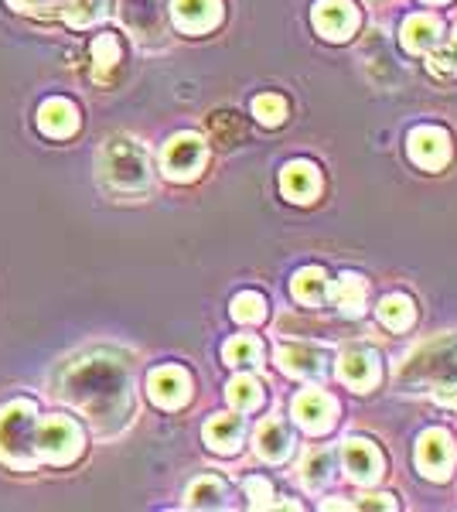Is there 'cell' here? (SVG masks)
Returning a JSON list of instances; mask_svg holds the SVG:
<instances>
[{"instance_id": "cell-1", "label": "cell", "mask_w": 457, "mask_h": 512, "mask_svg": "<svg viewBox=\"0 0 457 512\" xmlns=\"http://www.w3.org/2000/svg\"><path fill=\"white\" fill-rule=\"evenodd\" d=\"M62 396L82 410L99 431H116L127 424L134 393H130V369L116 355H89L65 369Z\"/></svg>"}, {"instance_id": "cell-2", "label": "cell", "mask_w": 457, "mask_h": 512, "mask_svg": "<svg viewBox=\"0 0 457 512\" xmlns=\"http://www.w3.org/2000/svg\"><path fill=\"white\" fill-rule=\"evenodd\" d=\"M400 383L406 386H430L437 393H457V342L437 338L420 345L400 369Z\"/></svg>"}, {"instance_id": "cell-3", "label": "cell", "mask_w": 457, "mask_h": 512, "mask_svg": "<svg viewBox=\"0 0 457 512\" xmlns=\"http://www.w3.org/2000/svg\"><path fill=\"white\" fill-rule=\"evenodd\" d=\"M35 424L38 410L31 400H11L0 410V461L4 465L18 468V472L35 468Z\"/></svg>"}, {"instance_id": "cell-4", "label": "cell", "mask_w": 457, "mask_h": 512, "mask_svg": "<svg viewBox=\"0 0 457 512\" xmlns=\"http://www.w3.org/2000/svg\"><path fill=\"white\" fill-rule=\"evenodd\" d=\"M99 175L116 192H144L151 185V161L137 140L113 137L99 151Z\"/></svg>"}, {"instance_id": "cell-5", "label": "cell", "mask_w": 457, "mask_h": 512, "mask_svg": "<svg viewBox=\"0 0 457 512\" xmlns=\"http://www.w3.org/2000/svg\"><path fill=\"white\" fill-rule=\"evenodd\" d=\"M82 431L69 417H41L35 424V454L52 465H69L82 454Z\"/></svg>"}, {"instance_id": "cell-6", "label": "cell", "mask_w": 457, "mask_h": 512, "mask_svg": "<svg viewBox=\"0 0 457 512\" xmlns=\"http://www.w3.org/2000/svg\"><path fill=\"white\" fill-rule=\"evenodd\" d=\"M161 164H164V175H168L171 181L198 178V171L205 168V144H202V137H195V134L171 137L168 144H164Z\"/></svg>"}, {"instance_id": "cell-7", "label": "cell", "mask_w": 457, "mask_h": 512, "mask_svg": "<svg viewBox=\"0 0 457 512\" xmlns=\"http://www.w3.org/2000/svg\"><path fill=\"white\" fill-rule=\"evenodd\" d=\"M417 468L430 482H444L454 468V437L440 431V427L423 431L417 441Z\"/></svg>"}, {"instance_id": "cell-8", "label": "cell", "mask_w": 457, "mask_h": 512, "mask_svg": "<svg viewBox=\"0 0 457 512\" xmlns=\"http://www.w3.org/2000/svg\"><path fill=\"white\" fill-rule=\"evenodd\" d=\"M406 151H410V161L420 164L427 171L444 168L447 158H451V137L440 127H417L406 140Z\"/></svg>"}, {"instance_id": "cell-9", "label": "cell", "mask_w": 457, "mask_h": 512, "mask_svg": "<svg viewBox=\"0 0 457 512\" xmlns=\"http://www.w3.org/2000/svg\"><path fill=\"white\" fill-rule=\"evenodd\" d=\"M147 393H151V400L157 407L178 410V407H185L188 396H191V379L185 369H178V366L154 369L151 379H147Z\"/></svg>"}, {"instance_id": "cell-10", "label": "cell", "mask_w": 457, "mask_h": 512, "mask_svg": "<svg viewBox=\"0 0 457 512\" xmlns=\"http://www.w3.org/2000/svg\"><path fill=\"white\" fill-rule=\"evenodd\" d=\"M335 414H338V403L331 400L328 393H321V390H304L294 400V417H297V424H301L307 434L331 431Z\"/></svg>"}, {"instance_id": "cell-11", "label": "cell", "mask_w": 457, "mask_h": 512, "mask_svg": "<svg viewBox=\"0 0 457 512\" xmlns=\"http://www.w3.org/2000/svg\"><path fill=\"white\" fill-rule=\"evenodd\" d=\"M314 28L328 41H345L359 28V14H355V7L348 0H321L314 7Z\"/></svg>"}, {"instance_id": "cell-12", "label": "cell", "mask_w": 457, "mask_h": 512, "mask_svg": "<svg viewBox=\"0 0 457 512\" xmlns=\"http://www.w3.org/2000/svg\"><path fill=\"white\" fill-rule=\"evenodd\" d=\"M342 461H345V472L352 482L359 485H372L382 475V454L372 441H362V437H352L345 441L342 448Z\"/></svg>"}, {"instance_id": "cell-13", "label": "cell", "mask_w": 457, "mask_h": 512, "mask_svg": "<svg viewBox=\"0 0 457 512\" xmlns=\"http://www.w3.org/2000/svg\"><path fill=\"white\" fill-rule=\"evenodd\" d=\"M171 14L185 35H202L222 21V0H174Z\"/></svg>"}, {"instance_id": "cell-14", "label": "cell", "mask_w": 457, "mask_h": 512, "mask_svg": "<svg viewBox=\"0 0 457 512\" xmlns=\"http://www.w3.org/2000/svg\"><path fill=\"white\" fill-rule=\"evenodd\" d=\"M277 366L297 379H321L328 373V355L321 349H311V345H280Z\"/></svg>"}, {"instance_id": "cell-15", "label": "cell", "mask_w": 457, "mask_h": 512, "mask_svg": "<svg viewBox=\"0 0 457 512\" xmlns=\"http://www.w3.org/2000/svg\"><path fill=\"white\" fill-rule=\"evenodd\" d=\"M38 130L45 137H55V140L72 137L79 130L76 103H72V99H62V96L45 99V103H41V110H38Z\"/></svg>"}, {"instance_id": "cell-16", "label": "cell", "mask_w": 457, "mask_h": 512, "mask_svg": "<svg viewBox=\"0 0 457 512\" xmlns=\"http://www.w3.org/2000/svg\"><path fill=\"white\" fill-rule=\"evenodd\" d=\"M338 376H342L345 386H352V390H372V386L379 383V359L376 352L369 349H352L345 352L342 359H338Z\"/></svg>"}, {"instance_id": "cell-17", "label": "cell", "mask_w": 457, "mask_h": 512, "mask_svg": "<svg viewBox=\"0 0 457 512\" xmlns=\"http://www.w3.org/2000/svg\"><path fill=\"white\" fill-rule=\"evenodd\" d=\"M280 188H284V195L290 202L307 205L321 192V175L311 161H294V164H287L284 175H280Z\"/></svg>"}, {"instance_id": "cell-18", "label": "cell", "mask_w": 457, "mask_h": 512, "mask_svg": "<svg viewBox=\"0 0 457 512\" xmlns=\"http://www.w3.org/2000/svg\"><path fill=\"white\" fill-rule=\"evenodd\" d=\"M120 18L140 38L161 35V24H164L161 0H120Z\"/></svg>"}, {"instance_id": "cell-19", "label": "cell", "mask_w": 457, "mask_h": 512, "mask_svg": "<svg viewBox=\"0 0 457 512\" xmlns=\"http://www.w3.org/2000/svg\"><path fill=\"white\" fill-rule=\"evenodd\" d=\"M440 38H444V28H440V21L434 14H413V18H406L403 24V48L413 55L430 52Z\"/></svg>"}, {"instance_id": "cell-20", "label": "cell", "mask_w": 457, "mask_h": 512, "mask_svg": "<svg viewBox=\"0 0 457 512\" xmlns=\"http://www.w3.org/2000/svg\"><path fill=\"white\" fill-rule=\"evenodd\" d=\"M205 444L219 454H236L243 444V417L236 414H219L205 424Z\"/></svg>"}, {"instance_id": "cell-21", "label": "cell", "mask_w": 457, "mask_h": 512, "mask_svg": "<svg viewBox=\"0 0 457 512\" xmlns=\"http://www.w3.org/2000/svg\"><path fill=\"white\" fill-rule=\"evenodd\" d=\"M256 454L267 461H284L290 451V431L284 427V420L267 417L260 427H256Z\"/></svg>"}, {"instance_id": "cell-22", "label": "cell", "mask_w": 457, "mask_h": 512, "mask_svg": "<svg viewBox=\"0 0 457 512\" xmlns=\"http://www.w3.org/2000/svg\"><path fill=\"white\" fill-rule=\"evenodd\" d=\"M188 506L191 509H226L229 506L226 482H222V478H215V475L198 478V482L188 489Z\"/></svg>"}, {"instance_id": "cell-23", "label": "cell", "mask_w": 457, "mask_h": 512, "mask_svg": "<svg viewBox=\"0 0 457 512\" xmlns=\"http://www.w3.org/2000/svg\"><path fill=\"white\" fill-rule=\"evenodd\" d=\"M365 297H369V287H365V280H362V277H355V274L338 277L335 304H338V311H342V315L359 318L362 311H365Z\"/></svg>"}, {"instance_id": "cell-24", "label": "cell", "mask_w": 457, "mask_h": 512, "mask_svg": "<svg viewBox=\"0 0 457 512\" xmlns=\"http://www.w3.org/2000/svg\"><path fill=\"white\" fill-rule=\"evenodd\" d=\"M413 318H417V308H413L410 297L389 294V297H382V301H379V321L386 328H393V332H403V328H410Z\"/></svg>"}, {"instance_id": "cell-25", "label": "cell", "mask_w": 457, "mask_h": 512, "mask_svg": "<svg viewBox=\"0 0 457 512\" xmlns=\"http://www.w3.org/2000/svg\"><path fill=\"white\" fill-rule=\"evenodd\" d=\"M324 294H328V277H324V270H318V267L297 270V277H294V297H297V301L318 308V304L324 301Z\"/></svg>"}, {"instance_id": "cell-26", "label": "cell", "mask_w": 457, "mask_h": 512, "mask_svg": "<svg viewBox=\"0 0 457 512\" xmlns=\"http://www.w3.org/2000/svg\"><path fill=\"white\" fill-rule=\"evenodd\" d=\"M123 52H120V41H116V35H99L93 41V76L96 79H106L110 72L120 65Z\"/></svg>"}, {"instance_id": "cell-27", "label": "cell", "mask_w": 457, "mask_h": 512, "mask_svg": "<svg viewBox=\"0 0 457 512\" xmlns=\"http://www.w3.org/2000/svg\"><path fill=\"white\" fill-rule=\"evenodd\" d=\"M110 7V0H65V21L72 28H89L93 21H99Z\"/></svg>"}, {"instance_id": "cell-28", "label": "cell", "mask_w": 457, "mask_h": 512, "mask_svg": "<svg viewBox=\"0 0 457 512\" xmlns=\"http://www.w3.org/2000/svg\"><path fill=\"white\" fill-rule=\"evenodd\" d=\"M229 403L236 410H256L263 403V386L253 376H236L229 383Z\"/></svg>"}, {"instance_id": "cell-29", "label": "cell", "mask_w": 457, "mask_h": 512, "mask_svg": "<svg viewBox=\"0 0 457 512\" xmlns=\"http://www.w3.org/2000/svg\"><path fill=\"white\" fill-rule=\"evenodd\" d=\"M222 355H226L229 366H256V362L263 359V349L253 335H236L226 349H222Z\"/></svg>"}, {"instance_id": "cell-30", "label": "cell", "mask_w": 457, "mask_h": 512, "mask_svg": "<svg viewBox=\"0 0 457 512\" xmlns=\"http://www.w3.org/2000/svg\"><path fill=\"white\" fill-rule=\"evenodd\" d=\"M331 475H335V454L331 451H314L304 458V482L311 489H321L324 482H331Z\"/></svg>"}, {"instance_id": "cell-31", "label": "cell", "mask_w": 457, "mask_h": 512, "mask_svg": "<svg viewBox=\"0 0 457 512\" xmlns=\"http://www.w3.org/2000/svg\"><path fill=\"white\" fill-rule=\"evenodd\" d=\"M209 127H212V137L226 147H236L239 140L246 137V123L239 120L236 113H212Z\"/></svg>"}, {"instance_id": "cell-32", "label": "cell", "mask_w": 457, "mask_h": 512, "mask_svg": "<svg viewBox=\"0 0 457 512\" xmlns=\"http://www.w3.org/2000/svg\"><path fill=\"white\" fill-rule=\"evenodd\" d=\"M253 117L263 123V127H280L287 120V99L284 96H273L263 93L253 99Z\"/></svg>"}, {"instance_id": "cell-33", "label": "cell", "mask_w": 457, "mask_h": 512, "mask_svg": "<svg viewBox=\"0 0 457 512\" xmlns=\"http://www.w3.org/2000/svg\"><path fill=\"white\" fill-rule=\"evenodd\" d=\"M430 69L440 72V76H457V31L447 41L440 38L430 48Z\"/></svg>"}, {"instance_id": "cell-34", "label": "cell", "mask_w": 457, "mask_h": 512, "mask_svg": "<svg viewBox=\"0 0 457 512\" xmlns=\"http://www.w3.org/2000/svg\"><path fill=\"white\" fill-rule=\"evenodd\" d=\"M263 315H267V301L260 294L246 291L232 301V318L243 321V325H256V321H263Z\"/></svg>"}, {"instance_id": "cell-35", "label": "cell", "mask_w": 457, "mask_h": 512, "mask_svg": "<svg viewBox=\"0 0 457 512\" xmlns=\"http://www.w3.org/2000/svg\"><path fill=\"white\" fill-rule=\"evenodd\" d=\"M14 11L24 14H38V18H52V14L65 11V0H7Z\"/></svg>"}, {"instance_id": "cell-36", "label": "cell", "mask_w": 457, "mask_h": 512, "mask_svg": "<svg viewBox=\"0 0 457 512\" xmlns=\"http://www.w3.org/2000/svg\"><path fill=\"white\" fill-rule=\"evenodd\" d=\"M246 495H249V506H253V509H267L270 499H273L267 478H249V482H246Z\"/></svg>"}, {"instance_id": "cell-37", "label": "cell", "mask_w": 457, "mask_h": 512, "mask_svg": "<svg viewBox=\"0 0 457 512\" xmlns=\"http://www.w3.org/2000/svg\"><path fill=\"white\" fill-rule=\"evenodd\" d=\"M396 502L389 499V495H369V499L359 502V509H393Z\"/></svg>"}, {"instance_id": "cell-38", "label": "cell", "mask_w": 457, "mask_h": 512, "mask_svg": "<svg viewBox=\"0 0 457 512\" xmlns=\"http://www.w3.org/2000/svg\"><path fill=\"white\" fill-rule=\"evenodd\" d=\"M427 4H440V0H427Z\"/></svg>"}]
</instances>
